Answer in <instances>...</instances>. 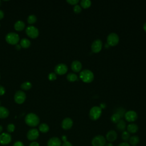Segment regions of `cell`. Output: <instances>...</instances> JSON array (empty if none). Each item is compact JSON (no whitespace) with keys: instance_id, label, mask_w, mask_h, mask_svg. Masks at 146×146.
<instances>
[{"instance_id":"cell-23","label":"cell","mask_w":146,"mask_h":146,"mask_svg":"<svg viewBox=\"0 0 146 146\" xmlns=\"http://www.w3.org/2000/svg\"><path fill=\"white\" fill-rule=\"evenodd\" d=\"M126 127L125 122L123 120H120L116 124V128L119 131H124Z\"/></svg>"},{"instance_id":"cell-20","label":"cell","mask_w":146,"mask_h":146,"mask_svg":"<svg viewBox=\"0 0 146 146\" xmlns=\"http://www.w3.org/2000/svg\"><path fill=\"white\" fill-rule=\"evenodd\" d=\"M14 29L17 31H22L25 27V23L22 21H18L14 24Z\"/></svg>"},{"instance_id":"cell-21","label":"cell","mask_w":146,"mask_h":146,"mask_svg":"<svg viewBox=\"0 0 146 146\" xmlns=\"http://www.w3.org/2000/svg\"><path fill=\"white\" fill-rule=\"evenodd\" d=\"M128 141H129V143L130 145H132L133 146H135L139 143L140 139H139V137L137 136L133 135V136L130 137Z\"/></svg>"},{"instance_id":"cell-31","label":"cell","mask_w":146,"mask_h":146,"mask_svg":"<svg viewBox=\"0 0 146 146\" xmlns=\"http://www.w3.org/2000/svg\"><path fill=\"white\" fill-rule=\"evenodd\" d=\"M7 132L9 133H11L14 132V131L15 130V125L13 124H8L7 127Z\"/></svg>"},{"instance_id":"cell-9","label":"cell","mask_w":146,"mask_h":146,"mask_svg":"<svg viewBox=\"0 0 146 146\" xmlns=\"http://www.w3.org/2000/svg\"><path fill=\"white\" fill-rule=\"evenodd\" d=\"M124 117L125 120L128 122H133L137 120V113L132 110L126 112L124 114Z\"/></svg>"},{"instance_id":"cell-5","label":"cell","mask_w":146,"mask_h":146,"mask_svg":"<svg viewBox=\"0 0 146 146\" xmlns=\"http://www.w3.org/2000/svg\"><path fill=\"white\" fill-rule=\"evenodd\" d=\"M106 139L102 135H96L91 141V144L92 146H104L106 144Z\"/></svg>"},{"instance_id":"cell-13","label":"cell","mask_w":146,"mask_h":146,"mask_svg":"<svg viewBox=\"0 0 146 146\" xmlns=\"http://www.w3.org/2000/svg\"><path fill=\"white\" fill-rule=\"evenodd\" d=\"M11 141V136L9 133H2L0 135V144L2 145H7Z\"/></svg>"},{"instance_id":"cell-25","label":"cell","mask_w":146,"mask_h":146,"mask_svg":"<svg viewBox=\"0 0 146 146\" xmlns=\"http://www.w3.org/2000/svg\"><path fill=\"white\" fill-rule=\"evenodd\" d=\"M39 129L42 133H46L49 131V127L46 123H42L39 125Z\"/></svg>"},{"instance_id":"cell-39","label":"cell","mask_w":146,"mask_h":146,"mask_svg":"<svg viewBox=\"0 0 146 146\" xmlns=\"http://www.w3.org/2000/svg\"><path fill=\"white\" fill-rule=\"evenodd\" d=\"M29 146H39V144L36 141H33L30 144Z\"/></svg>"},{"instance_id":"cell-11","label":"cell","mask_w":146,"mask_h":146,"mask_svg":"<svg viewBox=\"0 0 146 146\" xmlns=\"http://www.w3.org/2000/svg\"><path fill=\"white\" fill-rule=\"evenodd\" d=\"M39 133L38 130L35 128H33V129H30L27 132V137L29 140L34 141L38 139V137H39Z\"/></svg>"},{"instance_id":"cell-10","label":"cell","mask_w":146,"mask_h":146,"mask_svg":"<svg viewBox=\"0 0 146 146\" xmlns=\"http://www.w3.org/2000/svg\"><path fill=\"white\" fill-rule=\"evenodd\" d=\"M54 70H55V72L56 74L60 75H64L67 72L68 70V67L64 63H59L55 66Z\"/></svg>"},{"instance_id":"cell-37","label":"cell","mask_w":146,"mask_h":146,"mask_svg":"<svg viewBox=\"0 0 146 146\" xmlns=\"http://www.w3.org/2000/svg\"><path fill=\"white\" fill-rule=\"evenodd\" d=\"M13 146H24V145L22 142H21L20 141H17L14 144Z\"/></svg>"},{"instance_id":"cell-45","label":"cell","mask_w":146,"mask_h":146,"mask_svg":"<svg viewBox=\"0 0 146 146\" xmlns=\"http://www.w3.org/2000/svg\"><path fill=\"white\" fill-rule=\"evenodd\" d=\"M2 130H3V127H2V125H0V133H1V132H2Z\"/></svg>"},{"instance_id":"cell-36","label":"cell","mask_w":146,"mask_h":146,"mask_svg":"<svg viewBox=\"0 0 146 146\" xmlns=\"http://www.w3.org/2000/svg\"><path fill=\"white\" fill-rule=\"evenodd\" d=\"M5 93V88L2 86L0 85V96L3 95Z\"/></svg>"},{"instance_id":"cell-6","label":"cell","mask_w":146,"mask_h":146,"mask_svg":"<svg viewBox=\"0 0 146 146\" xmlns=\"http://www.w3.org/2000/svg\"><path fill=\"white\" fill-rule=\"evenodd\" d=\"M119 41V37L117 34L114 33H110L107 38V42L109 46H116Z\"/></svg>"},{"instance_id":"cell-32","label":"cell","mask_w":146,"mask_h":146,"mask_svg":"<svg viewBox=\"0 0 146 146\" xmlns=\"http://www.w3.org/2000/svg\"><path fill=\"white\" fill-rule=\"evenodd\" d=\"M81 11H82V8H81V7L79 5H76L74 6V13H75L76 14H78V13H80Z\"/></svg>"},{"instance_id":"cell-46","label":"cell","mask_w":146,"mask_h":146,"mask_svg":"<svg viewBox=\"0 0 146 146\" xmlns=\"http://www.w3.org/2000/svg\"><path fill=\"white\" fill-rule=\"evenodd\" d=\"M1 1H0V6H1Z\"/></svg>"},{"instance_id":"cell-14","label":"cell","mask_w":146,"mask_h":146,"mask_svg":"<svg viewBox=\"0 0 146 146\" xmlns=\"http://www.w3.org/2000/svg\"><path fill=\"white\" fill-rule=\"evenodd\" d=\"M62 128L64 130L70 129L73 125V121L70 117L64 118L62 121Z\"/></svg>"},{"instance_id":"cell-26","label":"cell","mask_w":146,"mask_h":146,"mask_svg":"<svg viewBox=\"0 0 146 146\" xmlns=\"http://www.w3.org/2000/svg\"><path fill=\"white\" fill-rule=\"evenodd\" d=\"M67 79L71 82H73L78 80L77 75L74 73H69L68 74H67Z\"/></svg>"},{"instance_id":"cell-33","label":"cell","mask_w":146,"mask_h":146,"mask_svg":"<svg viewBox=\"0 0 146 146\" xmlns=\"http://www.w3.org/2000/svg\"><path fill=\"white\" fill-rule=\"evenodd\" d=\"M48 78L50 80H54L56 79V74L55 73H54V72H51L48 74Z\"/></svg>"},{"instance_id":"cell-48","label":"cell","mask_w":146,"mask_h":146,"mask_svg":"<svg viewBox=\"0 0 146 146\" xmlns=\"http://www.w3.org/2000/svg\"><path fill=\"white\" fill-rule=\"evenodd\" d=\"M0 105H1V102H0Z\"/></svg>"},{"instance_id":"cell-30","label":"cell","mask_w":146,"mask_h":146,"mask_svg":"<svg viewBox=\"0 0 146 146\" xmlns=\"http://www.w3.org/2000/svg\"><path fill=\"white\" fill-rule=\"evenodd\" d=\"M36 17L34 15H30L27 18V22L29 24H33L36 21Z\"/></svg>"},{"instance_id":"cell-44","label":"cell","mask_w":146,"mask_h":146,"mask_svg":"<svg viewBox=\"0 0 146 146\" xmlns=\"http://www.w3.org/2000/svg\"><path fill=\"white\" fill-rule=\"evenodd\" d=\"M143 29L146 32V22L143 25Z\"/></svg>"},{"instance_id":"cell-16","label":"cell","mask_w":146,"mask_h":146,"mask_svg":"<svg viewBox=\"0 0 146 146\" xmlns=\"http://www.w3.org/2000/svg\"><path fill=\"white\" fill-rule=\"evenodd\" d=\"M62 142L58 137H52L47 141V146H61Z\"/></svg>"},{"instance_id":"cell-27","label":"cell","mask_w":146,"mask_h":146,"mask_svg":"<svg viewBox=\"0 0 146 146\" xmlns=\"http://www.w3.org/2000/svg\"><path fill=\"white\" fill-rule=\"evenodd\" d=\"M130 133L128 131H124L121 133V139L124 142H127L130 138Z\"/></svg>"},{"instance_id":"cell-15","label":"cell","mask_w":146,"mask_h":146,"mask_svg":"<svg viewBox=\"0 0 146 146\" xmlns=\"http://www.w3.org/2000/svg\"><path fill=\"white\" fill-rule=\"evenodd\" d=\"M117 134L116 132L114 130H110L106 133V139L110 143L113 142L115 141L117 139Z\"/></svg>"},{"instance_id":"cell-7","label":"cell","mask_w":146,"mask_h":146,"mask_svg":"<svg viewBox=\"0 0 146 146\" xmlns=\"http://www.w3.org/2000/svg\"><path fill=\"white\" fill-rule=\"evenodd\" d=\"M26 33L31 38H36L39 35L38 29L33 26H29L26 29Z\"/></svg>"},{"instance_id":"cell-42","label":"cell","mask_w":146,"mask_h":146,"mask_svg":"<svg viewBox=\"0 0 146 146\" xmlns=\"http://www.w3.org/2000/svg\"><path fill=\"white\" fill-rule=\"evenodd\" d=\"M62 140H63V141H65L67 140V137H66L65 135H63V136H62Z\"/></svg>"},{"instance_id":"cell-29","label":"cell","mask_w":146,"mask_h":146,"mask_svg":"<svg viewBox=\"0 0 146 146\" xmlns=\"http://www.w3.org/2000/svg\"><path fill=\"white\" fill-rule=\"evenodd\" d=\"M80 5L83 8L87 9L91 5V2L90 0H82L80 1Z\"/></svg>"},{"instance_id":"cell-28","label":"cell","mask_w":146,"mask_h":146,"mask_svg":"<svg viewBox=\"0 0 146 146\" xmlns=\"http://www.w3.org/2000/svg\"><path fill=\"white\" fill-rule=\"evenodd\" d=\"M31 87L32 84L30 82H25L21 86V88L24 90H29L31 88Z\"/></svg>"},{"instance_id":"cell-8","label":"cell","mask_w":146,"mask_h":146,"mask_svg":"<svg viewBox=\"0 0 146 146\" xmlns=\"http://www.w3.org/2000/svg\"><path fill=\"white\" fill-rule=\"evenodd\" d=\"M26 98V94L22 91H17L14 95V100L18 104L24 103Z\"/></svg>"},{"instance_id":"cell-17","label":"cell","mask_w":146,"mask_h":146,"mask_svg":"<svg viewBox=\"0 0 146 146\" xmlns=\"http://www.w3.org/2000/svg\"><path fill=\"white\" fill-rule=\"evenodd\" d=\"M71 67L72 70L74 72H79L80 71V70L82 69V63L80 62H79L78 60H74L72 62Z\"/></svg>"},{"instance_id":"cell-40","label":"cell","mask_w":146,"mask_h":146,"mask_svg":"<svg viewBox=\"0 0 146 146\" xmlns=\"http://www.w3.org/2000/svg\"><path fill=\"white\" fill-rule=\"evenodd\" d=\"M4 17V13L2 10H0V20Z\"/></svg>"},{"instance_id":"cell-38","label":"cell","mask_w":146,"mask_h":146,"mask_svg":"<svg viewBox=\"0 0 146 146\" xmlns=\"http://www.w3.org/2000/svg\"><path fill=\"white\" fill-rule=\"evenodd\" d=\"M117 146H130V144H128L127 142H123L120 143Z\"/></svg>"},{"instance_id":"cell-47","label":"cell","mask_w":146,"mask_h":146,"mask_svg":"<svg viewBox=\"0 0 146 146\" xmlns=\"http://www.w3.org/2000/svg\"><path fill=\"white\" fill-rule=\"evenodd\" d=\"M0 79H1V75H0Z\"/></svg>"},{"instance_id":"cell-19","label":"cell","mask_w":146,"mask_h":146,"mask_svg":"<svg viewBox=\"0 0 146 146\" xmlns=\"http://www.w3.org/2000/svg\"><path fill=\"white\" fill-rule=\"evenodd\" d=\"M9 115V110L5 107L0 106V119H5Z\"/></svg>"},{"instance_id":"cell-3","label":"cell","mask_w":146,"mask_h":146,"mask_svg":"<svg viewBox=\"0 0 146 146\" xmlns=\"http://www.w3.org/2000/svg\"><path fill=\"white\" fill-rule=\"evenodd\" d=\"M102 108L98 106L92 107L89 112L90 118L92 120H98L101 116Z\"/></svg>"},{"instance_id":"cell-4","label":"cell","mask_w":146,"mask_h":146,"mask_svg":"<svg viewBox=\"0 0 146 146\" xmlns=\"http://www.w3.org/2000/svg\"><path fill=\"white\" fill-rule=\"evenodd\" d=\"M6 41L10 44H17L19 40V36L18 34L15 33H9L5 37Z\"/></svg>"},{"instance_id":"cell-2","label":"cell","mask_w":146,"mask_h":146,"mask_svg":"<svg viewBox=\"0 0 146 146\" xmlns=\"http://www.w3.org/2000/svg\"><path fill=\"white\" fill-rule=\"evenodd\" d=\"M79 77L83 82L91 83L94 80V75L91 71L86 69L80 72Z\"/></svg>"},{"instance_id":"cell-12","label":"cell","mask_w":146,"mask_h":146,"mask_svg":"<svg viewBox=\"0 0 146 146\" xmlns=\"http://www.w3.org/2000/svg\"><path fill=\"white\" fill-rule=\"evenodd\" d=\"M102 48V42L100 39L95 40L91 44V50L95 53L100 51Z\"/></svg>"},{"instance_id":"cell-34","label":"cell","mask_w":146,"mask_h":146,"mask_svg":"<svg viewBox=\"0 0 146 146\" xmlns=\"http://www.w3.org/2000/svg\"><path fill=\"white\" fill-rule=\"evenodd\" d=\"M67 2L71 4V5H76L78 4V3L79 2V0H67Z\"/></svg>"},{"instance_id":"cell-24","label":"cell","mask_w":146,"mask_h":146,"mask_svg":"<svg viewBox=\"0 0 146 146\" xmlns=\"http://www.w3.org/2000/svg\"><path fill=\"white\" fill-rule=\"evenodd\" d=\"M121 116L118 113H115L111 116V120L112 123L117 124L120 120Z\"/></svg>"},{"instance_id":"cell-43","label":"cell","mask_w":146,"mask_h":146,"mask_svg":"<svg viewBox=\"0 0 146 146\" xmlns=\"http://www.w3.org/2000/svg\"><path fill=\"white\" fill-rule=\"evenodd\" d=\"M105 146H113V145L111 143H108L106 144Z\"/></svg>"},{"instance_id":"cell-18","label":"cell","mask_w":146,"mask_h":146,"mask_svg":"<svg viewBox=\"0 0 146 146\" xmlns=\"http://www.w3.org/2000/svg\"><path fill=\"white\" fill-rule=\"evenodd\" d=\"M127 131L130 133H135L137 132L139 129V127L137 124L135 123H131L127 125Z\"/></svg>"},{"instance_id":"cell-35","label":"cell","mask_w":146,"mask_h":146,"mask_svg":"<svg viewBox=\"0 0 146 146\" xmlns=\"http://www.w3.org/2000/svg\"><path fill=\"white\" fill-rule=\"evenodd\" d=\"M62 146H73V145L70 141H68L67 140H66L65 141H63V144H62Z\"/></svg>"},{"instance_id":"cell-49","label":"cell","mask_w":146,"mask_h":146,"mask_svg":"<svg viewBox=\"0 0 146 146\" xmlns=\"http://www.w3.org/2000/svg\"><path fill=\"white\" fill-rule=\"evenodd\" d=\"M135 146H137V145H135Z\"/></svg>"},{"instance_id":"cell-41","label":"cell","mask_w":146,"mask_h":146,"mask_svg":"<svg viewBox=\"0 0 146 146\" xmlns=\"http://www.w3.org/2000/svg\"><path fill=\"white\" fill-rule=\"evenodd\" d=\"M15 48H16L17 50H19L21 48V45H19V44H17L15 45Z\"/></svg>"},{"instance_id":"cell-22","label":"cell","mask_w":146,"mask_h":146,"mask_svg":"<svg viewBox=\"0 0 146 146\" xmlns=\"http://www.w3.org/2000/svg\"><path fill=\"white\" fill-rule=\"evenodd\" d=\"M20 45L21 47H23L24 48H27L30 46L31 42L29 39L26 38H23L20 41Z\"/></svg>"},{"instance_id":"cell-1","label":"cell","mask_w":146,"mask_h":146,"mask_svg":"<svg viewBox=\"0 0 146 146\" xmlns=\"http://www.w3.org/2000/svg\"><path fill=\"white\" fill-rule=\"evenodd\" d=\"M25 121L26 124L29 126L35 127L39 124L40 120L36 114L34 113H29L26 116Z\"/></svg>"}]
</instances>
